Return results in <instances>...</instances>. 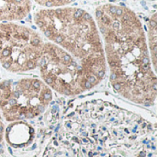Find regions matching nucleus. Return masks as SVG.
<instances>
[{
    "mask_svg": "<svg viewBox=\"0 0 157 157\" xmlns=\"http://www.w3.org/2000/svg\"><path fill=\"white\" fill-rule=\"evenodd\" d=\"M95 21L114 91L133 102L154 105L157 78L140 18L126 6L107 3L96 8Z\"/></svg>",
    "mask_w": 157,
    "mask_h": 157,
    "instance_id": "f257e3e1",
    "label": "nucleus"
},
{
    "mask_svg": "<svg viewBox=\"0 0 157 157\" xmlns=\"http://www.w3.org/2000/svg\"><path fill=\"white\" fill-rule=\"evenodd\" d=\"M33 20L49 41L103 81L107 74L103 43L95 18L86 10L69 6L44 7L34 14Z\"/></svg>",
    "mask_w": 157,
    "mask_h": 157,
    "instance_id": "f03ea898",
    "label": "nucleus"
},
{
    "mask_svg": "<svg viewBox=\"0 0 157 157\" xmlns=\"http://www.w3.org/2000/svg\"><path fill=\"white\" fill-rule=\"evenodd\" d=\"M38 68L41 80L64 96L80 95L101 82L75 58L51 41L44 43Z\"/></svg>",
    "mask_w": 157,
    "mask_h": 157,
    "instance_id": "7ed1b4c3",
    "label": "nucleus"
},
{
    "mask_svg": "<svg viewBox=\"0 0 157 157\" xmlns=\"http://www.w3.org/2000/svg\"><path fill=\"white\" fill-rule=\"evenodd\" d=\"M42 36L16 22L0 23V64L11 73L38 68L44 46Z\"/></svg>",
    "mask_w": 157,
    "mask_h": 157,
    "instance_id": "20e7f679",
    "label": "nucleus"
},
{
    "mask_svg": "<svg viewBox=\"0 0 157 157\" xmlns=\"http://www.w3.org/2000/svg\"><path fill=\"white\" fill-rule=\"evenodd\" d=\"M52 98V89L40 78L0 81V108L8 120L31 119L43 112Z\"/></svg>",
    "mask_w": 157,
    "mask_h": 157,
    "instance_id": "39448f33",
    "label": "nucleus"
},
{
    "mask_svg": "<svg viewBox=\"0 0 157 157\" xmlns=\"http://www.w3.org/2000/svg\"><path fill=\"white\" fill-rule=\"evenodd\" d=\"M32 8L31 0H0V23L26 18Z\"/></svg>",
    "mask_w": 157,
    "mask_h": 157,
    "instance_id": "423d86ee",
    "label": "nucleus"
},
{
    "mask_svg": "<svg viewBox=\"0 0 157 157\" xmlns=\"http://www.w3.org/2000/svg\"><path fill=\"white\" fill-rule=\"evenodd\" d=\"M148 48L150 52L151 61L155 69H156L157 36H156V14L154 13L148 25Z\"/></svg>",
    "mask_w": 157,
    "mask_h": 157,
    "instance_id": "0eeeda50",
    "label": "nucleus"
},
{
    "mask_svg": "<svg viewBox=\"0 0 157 157\" xmlns=\"http://www.w3.org/2000/svg\"><path fill=\"white\" fill-rule=\"evenodd\" d=\"M37 4L43 7H57L68 6L75 0H34Z\"/></svg>",
    "mask_w": 157,
    "mask_h": 157,
    "instance_id": "6e6552de",
    "label": "nucleus"
}]
</instances>
